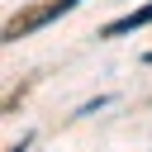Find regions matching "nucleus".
<instances>
[{"mask_svg":"<svg viewBox=\"0 0 152 152\" xmlns=\"http://www.w3.org/2000/svg\"><path fill=\"white\" fill-rule=\"evenodd\" d=\"M24 147H28V138H19V142H14V147H10V152H24Z\"/></svg>","mask_w":152,"mask_h":152,"instance_id":"obj_3","label":"nucleus"},{"mask_svg":"<svg viewBox=\"0 0 152 152\" xmlns=\"http://www.w3.org/2000/svg\"><path fill=\"white\" fill-rule=\"evenodd\" d=\"M142 24H152V0H147L142 10H128L124 19L104 24V28H100V38H119V33H133V28H142Z\"/></svg>","mask_w":152,"mask_h":152,"instance_id":"obj_2","label":"nucleus"},{"mask_svg":"<svg viewBox=\"0 0 152 152\" xmlns=\"http://www.w3.org/2000/svg\"><path fill=\"white\" fill-rule=\"evenodd\" d=\"M76 0H48V5H38V10H24L19 19H10L5 24V38L14 43V38H24V33H33V28H43L48 19H57V14H66Z\"/></svg>","mask_w":152,"mask_h":152,"instance_id":"obj_1","label":"nucleus"}]
</instances>
